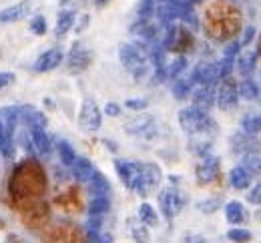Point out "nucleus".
Instances as JSON below:
<instances>
[{
    "instance_id": "1",
    "label": "nucleus",
    "mask_w": 261,
    "mask_h": 243,
    "mask_svg": "<svg viewBox=\"0 0 261 243\" xmlns=\"http://www.w3.org/2000/svg\"><path fill=\"white\" fill-rule=\"evenodd\" d=\"M44 191H46V173L42 165L33 157L20 161L14 167L8 181V195L12 207L22 213L24 209L38 203Z\"/></svg>"
},
{
    "instance_id": "2",
    "label": "nucleus",
    "mask_w": 261,
    "mask_h": 243,
    "mask_svg": "<svg viewBox=\"0 0 261 243\" xmlns=\"http://www.w3.org/2000/svg\"><path fill=\"white\" fill-rule=\"evenodd\" d=\"M243 16L237 4L231 0H215L205 8L203 14V31L215 42L231 40L241 33Z\"/></svg>"
},
{
    "instance_id": "3",
    "label": "nucleus",
    "mask_w": 261,
    "mask_h": 243,
    "mask_svg": "<svg viewBox=\"0 0 261 243\" xmlns=\"http://www.w3.org/2000/svg\"><path fill=\"white\" fill-rule=\"evenodd\" d=\"M179 127L193 139H203L217 131V125L211 119V115L195 106H185L179 111Z\"/></svg>"
},
{
    "instance_id": "4",
    "label": "nucleus",
    "mask_w": 261,
    "mask_h": 243,
    "mask_svg": "<svg viewBox=\"0 0 261 243\" xmlns=\"http://www.w3.org/2000/svg\"><path fill=\"white\" fill-rule=\"evenodd\" d=\"M119 61L123 69L129 72L133 78H145L153 65H151V52L143 44H121L119 46Z\"/></svg>"
},
{
    "instance_id": "5",
    "label": "nucleus",
    "mask_w": 261,
    "mask_h": 243,
    "mask_svg": "<svg viewBox=\"0 0 261 243\" xmlns=\"http://www.w3.org/2000/svg\"><path fill=\"white\" fill-rule=\"evenodd\" d=\"M163 48L167 52H175V55H187L189 50H193L195 46V35L193 31H189L187 24H167V31L163 36Z\"/></svg>"
},
{
    "instance_id": "6",
    "label": "nucleus",
    "mask_w": 261,
    "mask_h": 243,
    "mask_svg": "<svg viewBox=\"0 0 261 243\" xmlns=\"http://www.w3.org/2000/svg\"><path fill=\"white\" fill-rule=\"evenodd\" d=\"M125 133H129L133 137H139V139H155L159 133L157 119L149 113H139L125 123Z\"/></svg>"
},
{
    "instance_id": "7",
    "label": "nucleus",
    "mask_w": 261,
    "mask_h": 243,
    "mask_svg": "<svg viewBox=\"0 0 261 243\" xmlns=\"http://www.w3.org/2000/svg\"><path fill=\"white\" fill-rule=\"evenodd\" d=\"M42 239L44 243H85V235L81 233L79 227L63 221V223H57L50 229H46Z\"/></svg>"
},
{
    "instance_id": "8",
    "label": "nucleus",
    "mask_w": 261,
    "mask_h": 243,
    "mask_svg": "<svg viewBox=\"0 0 261 243\" xmlns=\"http://www.w3.org/2000/svg\"><path fill=\"white\" fill-rule=\"evenodd\" d=\"M239 83L233 78V76H227L223 78L217 89H215V104L221 109V111H231L235 104L239 103Z\"/></svg>"
},
{
    "instance_id": "9",
    "label": "nucleus",
    "mask_w": 261,
    "mask_h": 243,
    "mask_svg": "<svg viewBox=\"0 0 261 243\" xmlns=\"http://www.w3.org/2000/svg\"><path fill=\"white\" fill-rule=\"evenodd\" d=\"M159 207L167 219H173L181 209L185 207V195L177 187H165L159 193Z\"/></svg>"
},
{
    "instance_id": "10",
    "label": "nucleus",
    "mask_w": 261,
    "mask_h": 243,
    "mask_svg": "<svg viewBox=\"0 0 261 243\" xmlns=\"http://www.w3.org/2000/svg\"><path fill=\"white\" fill-rule=\"evenodd\" d=\"M115 169L123 183L129 187L130 191H139L141 187V173H143V163H133V161H115Z\"/></svg>"
},
{
    "instance_id": "11",
    "label": "nucleus",
    "mask_w": 261,
    "mask_h": 243,
    "mask_svg": "<svg viewBox=\"0 0 261 243\" xmlns=\"http://www.w3.org/2000/svg\"><path fill=\"white\" fill-rule=\"evenodd\" d=\"M219 169H221V161L219 157L215 155H203L201 157V163L197 165V171H195V179L199 185H209L217 179L219 175Z\"/></svg>"
},
{
    "instance_id": "12",
    "label": "nucleus",
    "mask_w": 261,
    "mask_h": 243,
    "mask_svg": "<svg viewBox=\"0 0 261 243\" xmlns=\"http://www.w3.org/2000/svg\"><path fill=\"white\" fill-rule=\"evenodd\" d=\"M100 123H102V111L98 109V104L95 101L87 99L83 103L81 115H79V125L85 131H98L100 129Z\"/></svg>"
},
{
    "instance_id": "13",
    "label": "nucleus",
    "mask_w": 261,
    "mask_h": 243,
    "mask_svg": "<svg viewBox=\"0 0 261 243\" xmlns=\"http://www.w3.org/2000/svg\"><path fill=\"white\" fill-rule=\"evenodd\" d=\"M161 169L155 163H143V173H141V187H139V195L147 197L149 193H153L159 185H161Z\"/></svg>"
},
{
    "instance_id": "14",
    "label": "nucleus",
    "mask_w": 261,
    "mask_h": 243,
    "mask_svg": "<svg viewBox=\"0 0 261 243\" xmlns=\"http://www.w3.org/2000/svg\"><path fill=\"white\" fill-rule=\"evenodd\" d=\"M189 99H191V106L209 113L215 104V87L213 85H197L193 87Z\"/></svg>"
},
{
    "instance_id": "15",
    "label": "nucleus",
    "mask_w": 261,
    "mask_h": 243,
    "mask_svg": "<svg viewBox=\"0 0 261 243\" xmlns=\"http://www.w3.org/2000/svg\"><path fill=\"white\" fill-rule=\"evenodd\" d=\"M93 63V52L87 50V48H81L79 44H74V48L68 52V59H66V69L72 74H79L83 70H87Z\"/></svg>"
},
{
    "instance_id": "16",
    "label": "nucleus",
    "mask_w": 261,
    "mask_h": 243,
    "mask_svg": "<svg viewBox=\"0 0 261 243\" xmlns=\"http://www.w3.org/2000/svg\"><path fill=\"white\" fill-rule=\"evenodd\" d=\"M50 217V207L44 201H38L22 211V223L27 227H42Z\"/></svg>"
},
{
    "instance_id": "17",
    "label": "nucleus",
    "mask_w": 261,
    "mask_h": 243,
    "mask_svg": "<svg viewBox=\"0 0 261 243\" xmlns=\"http://www.w3.org/2000/svg\"><path fill=\"white\" fill-rule=\"evenodd\" d=\"M231 149L243 157V155H249V153H259L261 145L259 139H255V135L239 133V135H235L231 139Z\"/></svg>"
},
{
    "instance_id": "18",
    "label": "nucleus",
    "mask_w": 261,
    "mask_h": 243,
    "mask_svg": "<svg viewBox=\"0 0 261 243\" xmlns=\"http://www.w3.org/2000/svg\"><path fill=\"white\" fill-rule=\"evenodd\" d=\"M65 61V55L61 48H48L46 52H42L36 63H34V70L36 72H48V70L57 69L61 63Z\"/></svg>"
},
{
    "instance_id": "19",
    "label": "nucleus",
    "mask_w": 261,
    "mask_h": 243,
    "mask_svg": "<svg viewBox=\"0 0 261 243\" xmlns=\"http://www.w3.org/2000/svg\"><path fill=\"white\" fill-rule=\"evenodd\" d=\"M31 4H33V0H27V2H18L14 6H8V8L0 10V22L2 24H10V22L22 20L31 12Z\"/></svg>"
},
{
    "instance_id": "20",
    "label": "nucleus",
    "mask_w": 261,
    "mask_h": 243,
    "mask_svg": "<svg viewBox=\"0 0 261 243\" xmlns=\"http://www.w3.org/2000/svg\"><path fill=\"white\" fill-rule=\"evenodd\" d=\"M31 143L36 155L40 157H48L53 153V139L46 135L44 129H31Z\"/></svg>"
},
{
    "instance_id": "21",
    "label": "nucleus",
    "mask_w": 261,
    "mask_h": 243,
    "mask_svg": "<svg viewBox=\"0 0 261 243\" xmlns=\"http://www.w3.org/2000/svg\"><path fill=\"white\" fill-rule=\"evenodd\" d=\"M20 119H24L31 129H44L48 125L44 113H40L38 109H33V106H22L20 109Z\"/></svg>"
},
{
    "instance_id": "22",
    "label": "nucleus",
    "mask_w": 261,
    "mask_h": 243,
    "mask_svg": "<svg viewBox=\"0 0 261 243\" xmlns=\"http://www.w3.org/2000/svg\"><path fill=\"white\" fill-rule=\"evenodd\" d=\"M93 173H95L93 163H91L87 157H76V161H74V165H72V175H74V179H76V181H83V183H89Z\"/></svg>"
},
{
    "instance_id": "23",
    "label": "nucleus",
    "mask_w": 261,
    "mask_h": 243,
    "mask_svg": "<svg viewBox=\"0 0 261 243\" xmlns=\"http://www.w3.org/2000/svg\"><path fill=\"white\" fill-rule=\"evenodd\" d=\"M55 201L65 211H79L81 209V193H79V189H66L65 193L59 195Z\"/></svg>"
},
{
    "instance_id": "24",
    "label": "nucleus",
    "mask_w": 261,
    "mask_h": 243,
    "mask_svg": "<svg viewBox=\"0 0 261 243\" xmlns=\"http://www.w3.org/2000/svg\"><path fill=\"white\" fill-rule=\"evenodd\" d=\"M74 22H76V12H74L72 8H66V10H63V12L59 14V18H57L55 33L59 36H65L68 31H72Z\"/></svg>"
},
{
    "instance_id": "25",
    "label": "nucleus",
    "mask_w": 261,
    "mask_h": 243,
    "mask_svg": "<svg viewBox=\"0 0 261 243\" xmlns=\"http://www.w3.org/2000/svg\"><path fill=\"white\" fill-rule=\"evenodd\" d=\"M229 183H231V187H233V189L243 191V189H247V187L251 185V175L247 173V171L239 165V167L231 169V173H229Z\"/></svg>"
},
{
    "instance_id": "26",
    "label": "nucleus",
    "mask_w": 261,
    "mask_h": 243,
    "mask_svg": "<svg viewBox=\"0 0 261 243\" xmlns=\"http://www.w3.org/2000/svg\"><path fill=\"white\" fill-rule=\"evenodd\" d=\"M257 50H251V52H245V55H241L239 59H237V63H235V67L239 69V72L243 74V78H247V76H251V72L255 69V63H257Z\"/></svg>"
},
{
    "instance_id": "27",
    "label": "nucleus",
    "mask_w": 261,
    "mask_h": 243,
    "mask_svg": "<svg viewBox=\"0 0 261 243\" xmlns=\"http://www.w3.org/2000/svg\"><path fill=\"white\" fill-rule=\"evenodd\" d=\"M225 219H227L231 225H239V223H243V221L247 219L243 205H241L239 201H229L227 205H225Z\"/></svg>"
},
{
    "instance_id": "28",
    "label": "nucleus",
    "mask_w": 261,
    "mask_h": 243,
    "mask_svg": "<svg viewBox=\"0 0 261 243\" xmlns=\"http://www.w3.org/2000/svg\"><path fill=\"white\" fill-rule=\"evenodd\" d=\"M111 209V201H109V195H95L91 201H89V215L91 217H100V215H105L107 211Z\"/></svg>"
},
{
    "instance_id": "29",
    "label": "nucleus",
    "mask_w": 261,
    "mask_h": 243,
    "mask_svg": "<svg viewBox=\"0 0 261 243\" xmlns=\"http://www.w3.org/2000/svg\"><path fill=\"white\" fill-rule=\"evenodd\" d=\"M185 69H187V57L185 55H177L171 63H167V78H171V80L181 78Z\"/></svg>"
},
{
    "instance_id": "30",
    "label": "nucleus",
    "mask_w": 261,
    "mask_h": 243,
    "mask_svg": "<svg viewBox=\"0 0 261 243\" xmlns=\"http://www.w3.org/2000/svg\"><path fill=\"white\" fill-rule=\"evenodd\" d=\"M241 167L253 177H259L261 175V155L259 153H249V155H243L241 157Z\"/></svg>"
},
{
    "instance_id": "31",
    "label": "nucleus",
    "mask_w": 261,
    "mask_h": 243,
    "mask_svg": "<svg viewBox=\"0 0 261 243\" xmlns=\"http://www.w3.org/2000/svg\"><path fill=\"white\" fill-rule=\"evenodd\" d=\"M239 97L245 101H255L259 97V87L251 76H247L239 83Z\"/></svg>"
},
{
    "instance_id": "32",
    "label": "nucleus",
    "mask_w": 261,
    "mask_h": 243,
    "mask_svg": "<svg viewBox=\"0 0 261 243\" xmlns=\"http://www.w3.org/2000/svg\"><path fill=\"white\" fill-rule=\"evenodd\" d=\"M89 185H91V189H93L95 195H109V191H111V183H109V179H107L102 173H98V171L93 173L91 181H89Z\"/></svg>"
},
{
    "instance_id": "33",
    "label": "nucleus",
    "mask_w": 261,
    "mask_h": 243,
    "mask_svg": "<svg viewBox=\"0 0 261 243\" xmlns=\"http://www.w3.org/2000/svg\"><path fill=\"white\" fill-rule=\"evenodd\" d=\"M139 219H141V223L147 225V227H155V225L159 223L157 211L153 209V205H149V203H143V205L139 207Z\"/></svg>"
},
{
    "instance_id": "34",
    "label": "nucleus",
    "mask_w": 261,
    "mask_h": 243,
    "mask_svg": "<svg viewBox=\"0 0 261 243\" xmlns=\"http://www.w3.org/2000/svg\"><path fill=\"white\" fill-rule=\"evenodd\" d=\"M57 151H59V159L63 161V165H66V167H72V165H74V161H76V153H74V149H72L66 141L57 143Z\"/></svg>"
},
{
    "instance_id": "35",
    "label": "nucleus",
    "mask_w": 261,
    "mask_h": 243,
    "mask_svg": "<svg viewBox=\"0 0 261 243\" xmlns=\"http://www.w3.org/2000/svg\"><path fill=\"white\" fill-rule=\"evenodd\" d=\"M193 80L191 78H177L175 80V85H173V95H175V99H185V97H189L191 95V91H193Z\"/></svg>"
},
{
    "instance_id": "36",
    "label": "nucleus",
    "mask_w": 261,
    "mask_h": 243,
    "mask_svg": "<svg viewBox=\"0 0 261 243\" xmlns=\"http://www.w3.org/2000/svg\"><path fill=\"white\" fill-rule=\"evenodd\" d=\"M241 127H243V133H249V135H257L261 133V115H249L241 121Z\"/></svg>"
},
{
    "instance_id": "37",
    "label": "nucleus",
    "mask_w": 261,
    "mask_h": 243,
    "mask_svg": "<svg viewBox=\"0 0 261 243\" xmlns=\"http://www.w3.org/2000/svg\"><path fill=\"white\" fill-rule=\"evenodd\" d=\"M10 153H12V135L0 123V155L2 157H10Z\"/></svg>"
},
{
    "instance_id": "38",
    "label": "nucleus",
    "mask_w": 261,
    "mask_h": 243,
    "mask_svg": "<svg viewBox=\"0 0 261 243\" xmlns=\"http://www.w3.org/2000/svg\"><path fill=\"white\" fill-rule=\"evenodd\" d=\"M227 237L233 243H247L251 241V231L241 229V227H231L227 231Z\"/></svg>"
},
{
    "instance_id": "39",
    "label": "nucleus",
    "mask_w": 261,
    "mask_h": 243,
    "mask_svg": "<svg viewBox=\"0 0 261 243\" xmlns=\"http://www.w3.org/2000/svg\"><path fill=\"white\" fill-rule=\"evenodd\" d=\"M31 33L36 36H42L44 33H46V18L42 16V14H36V16H33V20H31Z\"/></svg>"
},
{
    "instance_id": "40",
    "label": "nucleus",
    "mask_w": 261,
    "mask_h": 243,
    "mask_svg": "<svg viewBox=\"0 0 261 243\" xmlns=\"http://www.w3.org/2000/svg\"><path fill=\"white\" fill-rule=\"evenodd\" d=\"M247 201H249L251 205H261V181H257V183L249 189V193H247Z\"/></svg>"
},
{
    "instance_id": "41",
    "label": "nucleus",
    "mask_w": 261,
    "mask_h": 243,
    "mask_svg": "<svg viewBox=\"0 0 261 243\" xmlns=\"http://www.w3.org/2000/svg\"><path fill=\"white\" fill-rule=\"evenodd\" d=\"M125 106L130 109V111H145V109L149 106V101H147V99H129V101L125 103Z\"/></svg>"
},
{
    "instance_id": "42",
    "label": "nucleus",
    "mask_w": 261,
    "mask_h": 243,
    "mask_svg": "<svg viewBox=\"0 0 261 243\" xmlns=\"http://www.w3.org/2000/svg\"><path fill=\"white\" fill-rule=\"evenodd\" d=\"M241 33H243V36H241V38H237V40H239L241 48H245V46L255 38V29H253V26H249V29H245V31H241Z\"/></svg>"
},
{
    "instance_id": "43",
    "label": "nucleus",
    "mask_w": 261,
    "mask_h": 243,
    "mask_svg": "<svg viewBox=\"0 0 261 243\" xmlns=\"http://www.w3.org/2000/svg\"><path fill=\"white\" fill-rule=\"evenodd\" d=\"M133 237L137 243H147L149 241V233L145 227H133Z\"/></svg>"
},
{
    "instance_id": "44",
    "label": "nucleus",
    "mask_w": 261,
    "mask_h": 243,
    "mask_svg": "<svg viewBox=\"0 0 261 243\" xmlns=\"http://www.w3.org/2000/svg\"><path fill=\"white\" fill-rule=\"evenodd\" d=\"M217 207H219V199H209V201L199 203V209L205 211V213H211V211H215Z\"/></svg>"
},
{
    "instance_id": "45",
    "label": "nucleus",
    "mask_w": 261,
    "mask_h": 243,
    "mask_svg": "<svg viewBox=\"0 0 261 243\" xmlns=\"http://www.w3.org/2000/svg\"><path fill=\"white\" fill-rule=\"evenodd\" d=\"M105 115L107 117H119L121 115V106L117 103H107L105 104Z\"/></svg>"
},
{
    "instance_id": "46",
    "label": "nucleus",
    "mask_w": 261,
    "mask_h": 243,
    "mask_svg": "<svg viewBox=\"0 0 261 243\" xmlns=\"http://www.w3.org/2000/svg\"><path fill=\"white\" fill-rule=\"evenodd\" d=\"M14 80V74L12 72H0V89H4L6 85H10Z\"/></svg>"
},
{
    "instance_id": "47",
    "label": "nucleus",
    "mask_w": 261,
    "mask_h": 243,
    "mask_svg": "<svg viewBox=\"0 0 261 243\" xmlns=\"http://www.w3.org/2000/svg\"><path fill=\"white\" fill-rule=\"evenodd\" d=\"M87 24H91V16H89V14H85V16H83V20H81V24L76 26V33H83V31L87 29Z\"/></svg>"
},
{
    "instance_id": "48",
    "label": "nucleus",
    "mask_w": 261,
    "mask_h": 243,
    "mask_svg": "<svg viewBox=\"0 0 261 243\" xmlns=\"http://www.w3.org/2000/svg\"><path fill=\"white\" fill-rule=\"evenodd\" d=\"M107 2H109V0H95V4H97V8H102V6L107 4Z\"/></svg>"
},
{
    "instance_id": "49",
    "label": "nucleus",
    "mask_w": 261,
    "mask_h": 243,
    "mask_svg": "<svg viewBox=\"0 0 261 243\" xmlns=\"http://www.w3.org/2000/svg\"><path fill=\"white\" fill-rule=\"evenodd\" d=\"M255 50H257V57H259V61H261V38H259V44H257V48H255Z\"/></svg>"
},
{
    "instance_id": "50",
    "label": "nucleus",
    "mask_w": 261,
    "mask_h": 243,
    "mask_svg": "<svg viewBox=\"0 0 261 243\" xmlns=\"http://www.w3.org/2000/svg\"><path fill=\"white\" fill-rule=\"evenodd\" d=\"M193 243H207V239H203V237H197V239Z\"/></svg>"
},
{
    "instance_id": "51",
    "label": "nucleus",
    "mask_w": 261,
    "mask_h": 243,
    "mask_svg": "<svg viewBox=\"0 0 261 243\" xmlns=\"http://www.w3.org/2000/svg\"><path fill=\"white\" fill-rule=\"evenodd\" d=\"M197 2H201V0H189V4L193 6V4H197Z\"/></svg>"
},
{
    "instance_id": "52",
    "label": "nucleus",
    "mask_w": 261,
    "mask_h": 243,
    "mask_svg": "<svg viewBox=\"0 0 261 243\" xmlns=\"http://www.w3.org/2000/svg\"><path fill=\"white\" fill-rule=\"evenodd\" d=\"M155 2H167V0H155Z\"/></svg>"
}]
</instances>
